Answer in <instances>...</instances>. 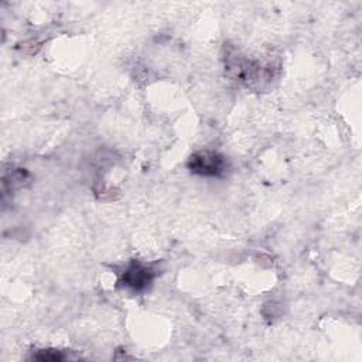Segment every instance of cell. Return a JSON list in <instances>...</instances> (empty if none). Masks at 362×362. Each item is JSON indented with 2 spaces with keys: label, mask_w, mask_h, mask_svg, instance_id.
Instances as JSON below:
<instances>
[{
  "label": "cell",
  "mask_w": 362,
  "mask_h": 362,
  "mask_svg": "<svg viewBox=\"0 0 362 362\" xmlns=\"http://www.w3.org/2000/svg\"><path fill=\"white\" fill-rule=\"evenodd\" d=\"M226 163L223 156L215 153V151H198L192 154L188 160V168L194 174L205 175V177H215L221 175L225 171Z\"/></svg>",
  "instance_id": "cell-1"
},
{
  "label": "cell",
  "mask_w": 362,
  "mask_h": 362,
  "mask_svg": "<svg viewBox=\"0 0 362 362\" xmlns=\"http://www.w3.org/2000/svg\"><path fill=\"white\" fill-rule=\"evenodd\" d=\"M154 279V270L139 262H132L122 274V283L136 291L144 290Z\"/></svg>",
  "instance_id": "cell-2"
},
{
  "label": "cell",
  "mask_w": 362,
  "mask_h": 362,
  "mask_svg": "<svg viewBox=\"0 0 362 362\" xmlns=\"http://www.w3.org/2000/svg\"><path fill=\"white\" fill-rule=\"evenodd\" d=\"M34 358L40 361H61L64 359V355H61L59 351L55 349H42L38 354H35Z\"/></svg>",
  "instance_id": "cell-3"
}]
</instances>
